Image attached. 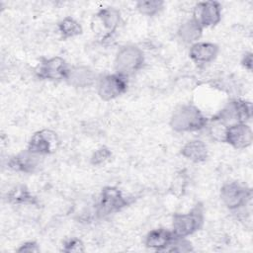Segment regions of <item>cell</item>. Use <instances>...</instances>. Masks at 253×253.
Segmentation results:
<instances>
[{"label":"cell","instance_id":"1","mask_svg":"<svg viewBox=\"0 0 253 253\" xmlns=\"http://www.w3.org/2000/svg\"><path fill=\"white\" fill-rule=\"evenodd\" d=\"M209 119L193 104L177 107L171 115L169 125L177 132H193L207 127Z\"/></svg>","mask_w":253,"mask_h":253},{"label":"cell","instance_id":"2","mask_svg":"<svg viewBox=\"0 0 253 253\" xmlns=\"http://www.w3.org/2000/svg\"><path fill=\"white\" fill-rule=\"evenodd\" d=\"M144 64V53L135 44H125L118 50L114 65L115 72L126 77L133 75Z\"/></svg>","mask_w":253,"mask_h":253},{"label":"cell","instance_id":"3","mask_svg":"<svg viewBox=\"0 0 253 253\" xmlns=\"http://www.w3.org/2000/svg\"><path fill=\"white\" fill-rule=\"evenodd\" d=\"M204 225V211L201 205H196L187 212L174 213L172 217V232L176 237L187 238L199 231Z\"/></svg>","mask_w":253,"mask_h":253},{"label":"cell","instance_id":"4","mask_svg":"<svg viewBox=\"0 0 253 253\" xmlns=\"http://www.w3.org/2000/svg\"><path fill=\"white\" fill-rule=\"evenodd\" d=\"M219 197L222 204L229 211H239L244 209L251 202L252 190L239 182H227L222 185Z\"/></svg>","mask_w":253,"mask_h":253},{"label":"cell","instance_id":"5","mask_svg":"<svg viewBox=\"0 0 253 253\" xmlns=\"http://www.w3.org/2000/svg\"><path fill=\"white\" fill-rule=\"evenodd\" d=\"M129 204V201L116 187H104L100 193L98 203L96 205V214L104 217L112 213L122 211Z\"/></svg>","mask_w":253,"mask_h":253},{"label":"cell","instance_id":"6","mask_svg":"<svg viewBox=\"0 0 253 253\" xmlns=\"http://www.w3.org/2000/svg\"><path fill=\"white\" fill-rule=\"evenodd\" d=\"M213 117L227 126L236 123H247L252 118V104L249 101L234 99Z\"/></svg>","mask_w":253,"mask_h":253},{"label":"cell","instance_id":"7","mask_svg":"<svg viewBox=\"0 0 253 253\" xmlns=\"http://www.w3.org/2000/svg\"><path fill=\"white\" fill-rule=\"evenodd\" d=\"M127 77L122 74H106L97 80V93L104 101H111L123 95L127 89Z\"/></svg>","mask_w":253,"mask_h":253},{"label":"cell","instance_id":"8","mask_svg":"<svg viewBox=\"0 0 253 253\" xmlns=\"http://www.w3.org/2000/svg\"><path fill=\"white\" fill-rule=\"evenodd\" d=\"M203 29L216 26L221 20V5L216 1L198 2L192 17Z\"/></svg>","mask_w":253,"mask_h":253},{"label":"cell","instance_id":"9","mask_svg":"<svg viewBox=\"0 0 253 253\" xmlns=\"http://www.w3.org/2000/svg\"><path fill=\"white\" fill-rule=\"evenodd\" d=\"M70 66L60 56L44 58L37 67L39 78L50 81H61L66 79Z\"/></svg>","mask_w":253,"mask_h":253},{"label":"cell","instance_id":"10","mask_svg":"<svg viewBox=\"0 0 253 253\" xmlns=\"http://www.w3.org/2000/svg\"><path fill=\"white\" fill-rule=\"evenodd\" d=\"M59 143L56 133L50 129L35 132L29 140L27 149L39 155H47L55 151Z\"/></svg>","mask_w":253,"mask_h":253},{"label":"cell","instance_id":"11","mask_svg":"<svg viewBox=\"0 0 253 253\" xmlns=\"http://www.w3.org/2000/svg\"><path fill=\"white\" fill-rule=\"evenodd\" d=\"M253 131L247 123H236L227 126L224 142L236 149H243L251 145Z\"/></svg>","mask_w":253,"mask_h":253},{"label":"cell","instance_id":"12","mask_svg":"<svg viewBox=\"0 0 253 253\" xmlns=\"http://www.w3.org/2000/svg\"><path fill=\"white\" fill-rule=\"evenodd\" d=\"M41 158L42 155L36 154L26 149L11 157L8 161V166L14 171L31 174L37 171V169L40 167L42 163Z\"/></svg>","mask_w":253,"mask_h":253},{"label":"cell","instance_id":"13","mask_svg":"<svg viewBox=\"0 0 253 253\" xmlns=\"http://www.w3.org/2000/svg\"><path fill=\"white\" fill-rule=\"evenodd\" d=\"M98 76L93 69L85 65L70 66L65 81L75 88H86L97 83Z\"/></svg>","mask_w":253,"mask_h":253},{"label":"cell","instance_id":"14","mask_svg":"<svg viewBox=\"0 0 253 253\" xmlns=\"http://www.w3.org/2000/svg\"><path fill=\"white\" fill-rule=\"evenodd\" d=\"M219 51L217 44L211 42H197L190 46V58L197 64H208L212 62Z\"/></svg>","mask_w":253,"mask_h":253},{"label":"cell","instance_id":"15","mask_svg":"<svg viewBox=\"0 0 253 253\" xmlns=\"http://www.w3.org/2000/svg\"><path fill=\"white\" fill-rule=\"evenodd\" d=\"M176 238L172 230L159 227L150 230L145 236L144 244L147 248L155 251H167L172 241Z\"/></svg>","mask_w":253,"mask_h":253},{"label":"cell","instance_id":"16","mask_svg":"<svg viewBox=\"0 0 253 253\" xmlns=\"http://www.w3.org/2000/svg\"><path fill=\"white\" fill-rule=\"evenodd\" d=\"M121 20L120 11L115 7H105L95 16V23L105 32V37L112 35L118 29Z\"/></svg>","mask_w":253,"mask_h":253},{"label":"cell","instance_id":"17","mask_svg":"<svg viewBox=\"0 0 253 253\" xmlns=\"http://www.w3.org/2000/svg\"><path fill=\"white\" fill-rule=\"evenodd\" d=\"M181 154L184 158L194 163H201L207 160L209 156V150L207 144L204 141L200 139H192L183 145Z\"/></svg>","mask_w":253,"mask_h":253},{"label":"cell","instance_id":"18","mask_svg":"<svg viewBox=\"0 0 253 253\" xmlns=\"http://www.w3.org/2000/svg\"><path fill=\"white\" fill-rule=\"evenodd\" d=\"M203 30L204 29L193 18H191L179 26L177 36L182 42L193 44L199 42L203 35Z\"/></svg>","mask_w":253,"mask_h":253},{"label":"cell","instance_id":"19","mask_svg":"<svg viewBox=\"0 0 253 253\" xmlns=\"http://www.w3.org/2000/svg\"><path fill=\"white\" fill-rule=\"evenodd\" d=\"M7 201L14 205H38L37 198L24 185H19L7 193Z\"/></svg>","mask_w":253,"mask_h":253},{"label":"cell","instance_id":"20","mask_svg":"<svg viewBox=\"0 0 253 253\" xmlns=\"http://www.w3.org/2000/svg\"><path fill=\"white\" fill-rule=\"evenodd\" d=\"M57 31L62 39L67 40L71 38H75L82 34L83 29L82 26L79 24L72 17H65L63 18L57 25Z\"/></svg>","mask_w":253,"mask_h":253},{"label":"cell","instance_id":"21","mask_svg":"<svg viewBox=\"0 0 253 253\" xmlns=\"http://www.w3.org/2000/svg\"><path fill=\"white\" fill-rule=\"evenodd\" d=\"M135 7L140 14L152 17L158 14L163 9L164 2L161 0H141L136 2Z\"/></svg>","mask_w":253,"mask_h":253},{"label":"cell","instance_id":"22","mask_svg":"<svg viewBox=\"0 0 253 253\" xmlns=\"http://www.w3.org/2000/svg\"><path fill=\"white\" fill-rule=\"evenodd\" d=\"M111 156H112L111 150L106 146H101L93 152L91 156V163L95 166H100L102 164H105L107 161H109Z\"/></svg>","mask_w":253,"mask_h":253},{"label":"cell","instance_id":"23","mask_svg":"<svg viewBox=\"0 0 253 253\" xmlns=\"http://www.w3.org/2000/svg\"><path fill=\"white\" fill-rule=\"evenodd\" d=\"M167 251L170 252H190L193 251L192 244L190 241L187 240V238H182V237H176L170 246L168 247Z\"/></svg>","mask_w":253,"mask_h":253},{"label":"cell","instance_id":"24","mask_svg":"<svg viewBox=\"0 0 253 253\" xmlns=\"http://www.w3.org/2000/svg\"><path fill=\"white\" fill-rule=\"evenodd\" d=\"M84 250H85L84 244L78 238H70L66 240L62 245V251L68 252V253H71V252L78 253V252H83Z\"/></svg>","mask_w":253,"mask_h":253},{"label":"cell","instance_id":"25","mask_svg":"<svg viewBox=\"0 0 253 253\" xmlns=\"http://www.w3.org/2000/svg\"><path fill=\"white\" fill-rule=\"evenodd\" d=\"M17 251L18 252H28V253L39 252L40 247L35 241H27V242H24L23 244H21L20 247L17 249Z\"/></svg>","mask_w":253,"mask_h":253},{"label":"cell","instance_id":"26","mask_svg":"<svg viewBox=\"0 0 253 253\" xmlns=\"http://www.w3.org/2000/svg\"><path fill=\"white\" fill-rule=\"evenodd\" d=\"M252 62H253L252 52H246L243 55V57H242L241 64L244 66L245 69H247L249 72H251V70H252Z\"/></svg>","mask_w":253,"mask_h":253}]
</instances>
